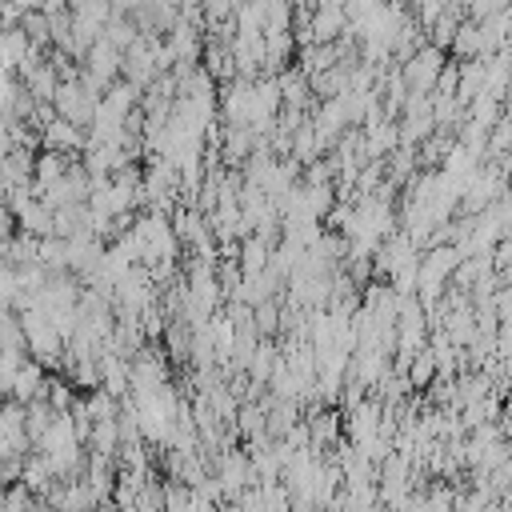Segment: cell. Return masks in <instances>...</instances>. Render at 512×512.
Listing matches in <instances>:
<instances>
[{"mask_svg": "<svg viewBox=\"0 0 512 512\" xmlns=\"http://www.w3.org/2000/svg\"><path fill=\"white\" fill-rule=\"evenodd\" d=\"M12 224H16V220H12V212H4V208H0V236H12Z\"/></svg>", "mask_w": 512, "mask_h": 512, "instance_id": "obj_1", "label": "cell"}]
</instances>
